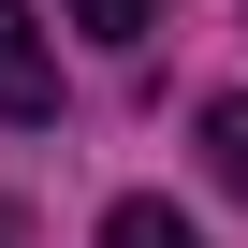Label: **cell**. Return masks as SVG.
<instances>
[{
  "mask_svg": "<svg viewBox=\"0 0 248 248\" xmlns=\"http://www.w3.org/2000/svg\"><path fill=\"white\" fill-rule=\"evenodd\" d=\"M0 117H59V44L30 30V0H0Z\"/></svg>",
  "mask_w": 248,
  "mask_h": 248,
  "instance_id": "6da1fadb",
  "label": "cell"
},
{
  "mask_svg": "<svg viewBox=\"0 0 248 248\" xmlns=\"http://www.w3.org/2000/svg\"><path fill=\"white\" fill-rule=\"evenodd\" d=\"M204 175L248 204V102H204Z\"/></svg>",
  "mask_w": 248,
  "mask_h": 248,
  "instance_id": "7a4b0ae2",
  "label": "cell"
},
{
  "mask_svg": "<svg viewBox=\"0 0 248 248\" xmlns=\"http://www.w3.org/2000/svg\"><path fill=\"white\" fill-rule=\"evenodd\" d=\"M102 248H204V233H190L175 204H146V190H132V204H117V219H102Z\"/></svg>",
  "mask_w": 248,
  "mask_h": 248,
  "instance_id": "3957f363",
  "label": "cell"
},
{
  "mask_svg": "<svg viewBox=\"0 0 248 248\" xmlns=\"http://www.w3.org/2000/svg\"><path fill=\"white\" fill-rule=\"evenodd\" d=\"M59 15H73V30H102V44H146V15H161V0H59Z\"/></svg>",
  "mask_w": 248,
  "mask_h": 248,
  "instance_id": "277c9868",
  "label": "cell"
},
{
  "mask_svg": "<svg viewBox=\"0 0 248 248\" xmlns=\"http://www.w3.org/2000/svg\"><path fill=\"white\" fill-rule=\"evenodd\" d=\"M0 248H15V219H0Z\"/></svg>",
  "mask_w": 248,
  "mask_h": 248,
  "instance_id": "5b68a950",
  "label": "cell"
}]
</instances>
